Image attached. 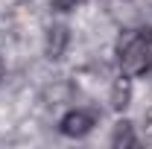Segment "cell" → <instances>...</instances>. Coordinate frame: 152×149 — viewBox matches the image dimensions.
I'll return each mask as SVG.
<instances>
[{"label": "cell", "instance_id": "277c9868", "mask_svg": "<svg viewBox=\"0 0 152 149\" xmlns=\"http://www.w3.org/2000/svg\"><path fill=\"white\" fill-rule=\"evenodd\" d=\"M129 102H132V76L120 73L111 85V108L123 111V108H129Z\"/></svg>", "mask_w": 152, "mask_h": 149}, {"label": "cell", "instance_id": "5b68a950", "mask_svg": "<svg viewBox=\"0 0 152 149\" xmlns=\"http://www.w3.org/2000/svg\"><path fill=\"white\" fill-rule=\"evenodd\" d=\"M137 134H134V126L129 120H120L114 123V134H111V146L114 149H123V146H137Z\"/></svg>", "mask_w": 152, "mask_h": 149}, {"label": "cell", "instance_id": "6da1fadb", "mask_svg": "<svg viewBox=\"0 0 152 149\" xmlns=\"http://www.w3.org/2000/svg\"><path fill=\"white\" fill-rule=\"evenodd\" d=\"M117 61L129 76H143L152 67V26L126 29L117 38Z\"/></svg>", "mask_w": 152, "mask_h": 149}, {"label": "cell", "instance_id": "52a82bcc", "mask_svg": "<svg viewBox=\"0 0 152 149\" xmlns=\"http://www.w3.org/2000/svg\"><path fill=\"white\" fill-rule=\"evenodd\" d=\"M143 134H146V137H152V108L143 114Z\"/></svg>", "mask_w": 152, "mask_h": 149}, {"label": "cell", "instance_id": "8992f818", "mask_svg": "<svg viewBox=\"0 0 152 149\" xmlns=\"http://www.w3.org/2000/svg\"><path fill=\"white\" fill-rule=\"evenodd\" d=\"M79 3H82V0H53V9H56V12H70Z\"/></svg>", "mask_w": 152, "mask_h": 149}, {"label": "cell", "instance_id": "ba28073f", "mask_svg": "<svg viewBox=\"0 0 152 149\" xmlns=\"http://www.w3.org/2000/svg\"><path fill=\"white\" fill-rule=\"evenodd\" d=\"M3 76H6V61H3V56H0V82H3Z\"/></svg>", "mask_w": 152, "mask_h": 149}, {"label": "cell", "instance_id": "3957f363", "mask_svg": "<svg viewBox=\"0 0 152 149\" xmlns=\"http://www.w3.org/2000/svg\"><path fill=\"white\" fill-rule=\"evenodd\" d=\"M67 41H70V32H67V26H50L47 29V41H44V53L50 61H58V58L64 56V50H67Z\"/></svg>", "mask_w": 152, "mask_h": 149}, {"label": "cell", "instance_id": "7a4b0ae2", "mask_svg": "<svg viewBox=\"0 0 152 149\" xmlns=\"http://www.w3.org/2000/svg\"><path fill=\"white\" fill-rule=\"evenodd\" d=\"M96 117L91 111H85V108H73V111H67L61 117V123H58V131L64 134V137H85L88 131L94 129Z\"/></svg>", "mask_w": 152, "mask_h": 149}]
</instances>
